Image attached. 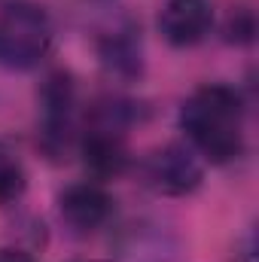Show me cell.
I'll list each match as a JSON object with an SVG mask.
<instances>
[{"mask_svg": "<svg viewBox=\"0 0 259 262\" xmlns=\"http://www.w3.org/2000/svg\"><path fill=\"white\" fill-rule=\"evenodd\" d=\"M180 128L198 156L226 165L244 152V101L232 85L207 82L183 101Z\"/></svg>", "mask_w": 259, "mask_h": 262, "instance_id": "cell-1", "label": "cell"}, {"mask_svg": "<svg viewBox=\"0 0 259 262\" xmlns=\"http://www.w3.org/2000/svg\"><path fill=\"white\" fill-rule=\"evenodd\" d=\"M58 213L70 229L76 232H95L104 226L113 213V198L98 183H73L58 198Z\"/></svg>", "mask_w": 259, "mask_h": 262, "instance_id": "cell-6", "label": "cell"}, {"mask_svg": "<svg viewBox=\"0 0 259 262\" xmlns=\"http://www.w3.org/2000/svg\"><path fill=\"white\" fill-rule=\"evenodd\" d=\"M55 43V28L49 12L31 0H12L0 12V67L31 70Z\"/></svg>", "mask_w": 259, "mask_h": 262, "instance_id": "cell-2", "label": "cell"}, {"mask_svg": "<svg viewBox=\"0 0 259 262\" xmlns=\"http://www.w3.org/2000/svg\"><path fill=\"white\" fill-rule=\"evenodd\" d=\"M76 134V85L73 76L55 70L40 89V146L46 156L61 159Z\"/></svg>", "mask_w": 259, "mask_h": 262, "instance_id": "cell-3", "label": "cell"}, {"mask_svg": "<svg viewBox=\"0 0 259 262\" xmlns=\"http://www.w3.org/2000/svg\"><path fill=\"white\" fill-rule=\"evenodd\" d=\"M98 55H101L104 67L119 79H137L143 73L140 37H137V31L131 25L104 31V37L98 40Z\"/></svg>", "mask_w": 259, "mask_h": 262, "instance_id": "cell-8", "label": "cell"}, {"mask_svg": "<svg viewBox=\"0 0 259 262\" xmlns=\"http://www.w3.org/2000/svg\"><path fill=\"white\" fill-rule=\"evenodd\" d=\"M21 192H25V168L12 156V149L0 143V207L18 201Z\"/></svg>", "mask_w": 259, "mask_h": 262, "instance_id": "cell-9", "label": "cell"}, {"mask_svg": "<svg viewBox=\"0 0 259 262\" xmlns=\"http://www.w3.org/2000/svg\"><path fill=\"white\" fill-rule=\"evenodd\" d=\"M0 262H34L25 250H0Z\"/></svg>", "mask_w": 259, "mask_h": 262, "instance_id": "cell-11", "label": "cell"}, {"mask_svg": "<svg viewBox=\"0 0 259 262\" xmlns=\"http://www.w3.org/2000/svg\"><path fill=\"white\" fill-rule=\"evenodd\" d=\"M210 28H213L210 0H168L159 12V31L177 49H189L201 43L210 34Z\"/></svg>", "mask_w": 259, "mask_h": 262, "instance_id": "cell-5", "label": "cell"}, {"mask_svg": "<svg viewBox=\"0 0 259 262\" xmlns=\"http://www.w3.org/2000/svg\"><path fill=\"white\" fill-rule=\"evenodd\" d=\"M82 162L89 168L92 177L98 180H113L122 177L128 171V146H125V134L104 128H89L82 134Z\"/></svg>", "mask_w": 259, "mask_h": 262, "instance_id": "cell-7", "label": "cell"}, {"mask_svg": "<svg viewBox=\"0 0 259 262\" xmlns=\"http://www.w3.org/2000/svg\"><path fill=\"white\" fill-rule=\"evenodd\" d=\"M143 177L159 195H189L201 186L204 168L189 143H165L143 162Z\"/></svg>", "mask_w": 259, "mask_h": 262, "instance_id": "cell-4", "label": "cell"}, {"mask_svg": "<svg viewBox=\"0 0 259 262\" xmlns=\"http://www.w3.org/2000/svg\"><path fill=\"white\" fill-rule=\"evenodd\" d=\"M256 34V21H253V12L250 9H232L229 18H226V40L229 43H250Z\"/></svg>", "mask_w": 259, "mask_h": 262, "instance_id": "cell-10", "label": "cell"}]
</instances>
